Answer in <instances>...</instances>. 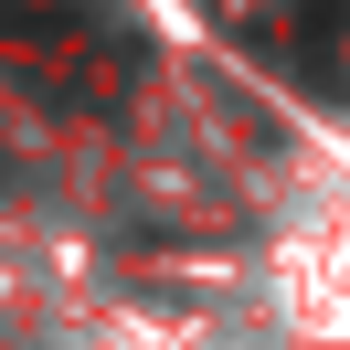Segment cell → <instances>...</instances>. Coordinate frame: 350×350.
<instances>
[{"mask_svg":"<svg viewBox=\"0 0 350 350\" xmlns=\"http://www.w3.org/2000/svg\"><path fill=\"white\" fill-rule=\"evenodd\" d=\"M350 32V0H286L276 22H255V43H297V53H319V43H340Z\"/></svg>","mask_w":350,"mask_h":350,"instance_id":"cell-1","label":"cell"}]
</instances>
